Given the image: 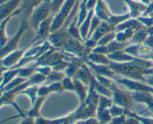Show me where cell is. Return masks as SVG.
Listing matches in <instances>:
<instances>
[{"label": "cell", "mask_w": 153, "mask_h": 124, "mask_svg": "<svg viewBox=\"0 0 153 124\" xmlns=\"http://www.w3.org/2000/svg\"><path fill=\"white\" fill-rule=\"evenodd\" d=\"M50 10V4L48 3L44 2L42 5L39 6L33 13L31 17V23L33 26L36 28L38 27L40 24L48 17V14Z\"/></svg>", "instance_id": "5b68a950"}, {"label": "cell", "mask_w": 153, "mask_h": 124, "mask_svg": "<svg viewBox=\"0 0 153 124\" xmlns=\"http://www.w3.org/2000/svg\"><path fill=\"white\" fill-rule=\"evenodd\" d=\"M12 16H10L9 17L6 18L4 20H3L0 23V48H1L6 44L7 40H9L7 36H6L5 28L6 25H7V23L9 22V20H10Z\"/></svg>", "instance_id": "52a82bcc"}, {"label": "cell", "mask_w": 153, "mask_h": 124, "mask_svg": "<svg viewBox=\"0 0 153 124\" xmlns=\"http://www.w3.org/2000/svg\"><path fill=\"white\" fill-rule=\"evenodd\" d=\"M76 0H67L65 4L63 5L60 13L55 16V19L51 24V30H55L58 28V27L61 26L64 23V21L67 19V16L70 13V9L73 7Z\"/></svg>", "instance_id": "277c9868"}, {"label": "cell", "mask_w": 153, "mask_h": 124, "mask_svg": "<svg viewBox=\"0 0 153 124\" xmlns=\"http://www.w3.org/2000/svg\"><path fill=\"white\" fill-rule=\"evenodd\" d=\"M18 73H19V69H16V68L6 70L1 76L2 80L1 83V89H3L6 85L11 82L18 75Z\"/></svg>", "instance_id": "8992f818"}, {"label": "cell", "mask_w": 153, "mask_h": 124, "mask_svg": "<svg viewBox=\"0 0 153 124\" xmlns=\"http://www.w3.org/2000/svg\"><path fill=\"white\" fill-rule=\"evenodd\" d=\"M8 0H0V5H1V4H3L4 3H5L6 1H7Z\"/></svg>", "instance_id": "ac0fdd59"}, {"label": "cell", "mask_w": 153, "mask_h": 124, "mask_svg": "<svg viewBox=\"0 0 153 124\" xmlns=\"http://www.w3.org/2000/svg\"><path fill=\"white\" fill-rule=\"evenodd\" d=\"M108 124H109V123H108Z\"/></svg>", "instance_id": "44dd1931"}, {"label": "cell", "mask_w": 153, "mask_h": 124, "mask_svg": "<svg viewBox=\"0 0 153 124\" xmlns=\"http://www.w3.org/2000/svg\"><path fill=\"white\" fill-rule=\"evenodd\" d=\"M98 108L99 109H109L111 106H112V101L111 100L108 99V97L105 96H101L99 98L98 101Z\"/></svg>", "instance_id": "30bf717a"}, {"label": "cell", "mask_w": 153, "mask_h": 124, "mask_svg": "<svg viewBox=\"0 0 153 124\" xmlns=\"http://www.w3.org/2000/svg\"><path fill=\"white\" fill-rule=\"evenodd\" d=\"M1 76L0 77V89H1V80H2V77H1Z\"/></svg>", "instance_id": "d6986e66"}, {"label": "cell", "mask_w": 153, "mask_h": 124, "mask_svg": "<svg viewBox=\"0 0 153 124\" xmlns=\"http://www.w3.org/2000/svg\"><path fill=\"white\" fill-rule=\"evenodd\" d=\"M126 117L125 114L123 115H120V116H118V117H112L111 120L109 121V124H123L124 122H125Z\"/></svg>", "instance_id": "4fadbf2b"}, {"label": "cell", "mask_w": 153, "mask_h": 124, "mask_svg": "<svg viewBox=\"0 0 153 124\" xmlns=\"http://www.w3.org/2000/svg\"><path fill=\"white\" fill-rule=\"evenodd\" d=\"M7 69V68H4V67L3 66V65H0V77L2 75L3 73H4V71H5Z\"/></svg>", "instance_id": "e0dca14e"}, {"label": "cell", "mask_w": 153, "mask_h": 124, "mask_svg": "<svg viewBox=\"0 0 153 124\" xmlns=\"http://www.w3.org/2000/svg\"><path fill=\"white\" fill-rule=\"evenodd\" d=\"M19 124H36L35 119L30 117H23V120L19 123Z\"/></svg>", "instance_id": "5bb4252c"}, {"label": "cell", "mask_w": 153, "mask_h": 124, "mask_svg": "<svg viewBox=\"0 0 153 124\" xmlns=\"http://www.w3.org/2000/svg\"><path fill=\"white\" fill-rule=\"evenodd\" d=\"M27 26H28L27 19L26 18H23L22 22H21L19 29L18 30L16 34L12 38L9 39L7 43H6V44L1 48H0V59H2L6 55H7L8 54L11 53V52L14 51L16 50L21 35L24 32V31L26 29Z\"/></svg>", "instance_id": "6da1fadb"}, {"label": "cell", "mask_w": 153, "mask_h": 124, "mask_svg": "<svg viewBox=\"0 0 153 124\" xmlns=\"http://www.w3.org/2000/svg\"><path fill=\"white\" fill-rule=\"evenodd\" d=\"M145 82L147 83L148 85H149V86L153 87V75L148 77L147 79L145 78Z\"/></svg>", "instance_id": "2e32d148"}, {"label": "cell", "mask_w": 153, "mask_h": 124, "mask_svg": "<svg viewBox=\"0 0 153 124\" xmlns=\"http://www.w3.org/2000/svg\"><path fill=\"white\" fill-rule=\"evenodd\" d=\"M62 86L63 89L66 90H71L75 91V84L74 83L71 82L70 79H64L62 81Z\"/></svg>", "instance_id": "7c38bea8"}, {"label": "cell", "mask_w": 153, "mask_h": 124, "mask_svg": "<svg viewBox=\"0 0 153 124\" xmlns=\"http://www.w3.org/2000/svg\"><path fill=\"white\" fill-rule=\"evenodd\" d=\"M37 91H38V88L37 86H28L25 89L20 92V94H24L26 95L28 98L31 100V104H34L35 101H37Z\"/></svg>", "instance_id": "9c48e42d"}, {"label": "cell", "mask_w": 153, "mask_h": 124, "mask_svg": "<svg viewBox=\"0 0 153 124\" xmlns=\"http://www.w3.org/2000/svg\"><path fill=\"white\" fill-rule=\"evenodd\" d=\"M123 124H140V123L137 119H135L133 117H131V116H128V118L126 119L125 122H124Z\"/></svg>", "instance_id": "9a60e30c"}, {"label": "cell", "mask_w": 153, "mask_h": 124, "mask_svg": "<svg viewBox=\"0 0 153 124\" xmlns=\"http://www.w3.org/2000/svg\"><path fill=\"white\" fill-rule=\"evenodd\" d=\"M22 0H8L0 6V23L10 16H15L21 13L20 9H18Z\"/></svg>", "instance_id": "3957f363"}, {"label": "cell", "mask_w": 153, "mask_h": 124, "mask_svg": "<svg viewBox=\"0 0 153 124\" xmlns=\"http://www.w3.org/2000/svg\"><path fill=\"white\" fill-rule=\"evenodd\" d=\"M97 117L101 124H104L106 123H109L111 120L112 117L109 112L108 109H97Z\"/></svg>", "instance_id": "ba28073f"}, {"label": "cell", "mask_w": 153, "mask_h": 124, "mask_svg": "<svg viewBox=\"0 0 153 124\" xmlns=\"http://www.w3.org/2000/svg\"><path fill=\"white\" fill-rule=\"evenodd\" d=\"M0 65H2V62H1V59H0Z\"/></svg>", "instance_id": "ffe728a7"}, {"label": "cell", "mask_w": 153, "mask_h": 124, "mask_svg": "<svg viewBox=\"0 0 153 124\" xmlns=\"http://www.w3.org/2000/svg\"><path fill=\"white\" fill-rule=\"evenodd\" d=\"M111 91L112 92L114 104L125 109L126 110V112H129L131 108V106H132V96H130L126 92L119 90L114 83L112 86Z\"/></svg>", "instance_id": "7a4b0ae2"}, {"label": "cell", "mask_w": 153, "mask_h": 124, "mask_svg": "<svg viewBox=\"0 0 153 124\" xmlns=\"http://www.w3.org/2000/svg\"><path fill=\"white\" fill-rule=\"evenodd\" d=\"M64 120H65V117L55 119V120H48V119L39 117L37 118H35V123L36 124H62L64 123Z\"/></svg>", "instance_id": "8fae6325"}]
</instances>
